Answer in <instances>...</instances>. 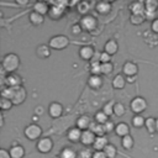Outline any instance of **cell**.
Returning <instances> with one entry per match:
<instances>
[{"label": "cell", "instance_id": "cell-48", "mask_svg": "<svg viewBox=\"0 0 158 158\" xmlns=\"http://www.w3.org/2000/svg\"><path fill=\"white\" fill-rule=\"evenodd\" d=\"M151 30H152L153 33H158V17H157L154 21H152V23H151Z\"/></svg>", "mask_w": 158, "mask_h": 158}, {"label": "cell", "instance_id": "cell-50", "mask_svg": "<svg viewBox=\"0 0 158 158\" xmlns=\"http://www.w3.org/2000/svg\"><path fill=\"white\" fill-rule=\"evenodd\" d=\"M42 109H43L42 106H37V107H36V114H37V115H41V114L43 112V110H42Z\"/></svg>", "mask_w": 158, "mask_h": 158}, {"label": "cell", "instance_id": "cell-15", "mask_svg": "<svg viewBox=\"0 0 158 158\" xmlns=\"http://www.w3.org/2000/svg\"><path fill=\"white\" fill-rule=\"evenodd\" d=\"M115 133L121 138L125 136H128L130 135V126L126 122H118V123H116Z\"/></svg>", "mask_w": 158, "mask_h": 158}, {"label": "cell", "instance_id": "cell-23", "mask_svg": "<svg viewBox=\"0 0 158 158\" xmlns=\"http://www.w3.org/2000/svg\"><path fill=\"white\" fill-rule=\"evenodd\" d=\"M118 49V44L115 40H109L104 46V52H106L110 56H114Z\"/></svg>", "mask_w": 158, "mask_h": 158}, {"label": "cell", "instance_id": "cell-2", "mask_svg": "<svg viewBox=\"0 0 158 158\" xmlns=\"http://www.w3.org/2000/svg\"><path fill=\"white\" fill-rule=\"evenodd\" d=\"M48 46L52 49H57V51L64 49V48H67L69 46V38L67 36H64V35H56V36L49 38Z\"/></svg>", "mask_w": 158, "mask_h": 158}, {"label": "cell", "instance_id": "cell-27", "mask_svg": "<svg viewBox=\"0 0 158 158\" xmlns=\"http://www.w3.org/2000/svg\"><path fill=\"white\" fill-rule=\"evenodd\" d=\"M109 144V141L105 136H101V137H96L94 144H93V148L95 151H104V148Z\"/></svg>", "mask_w": 158, "mask_h": 158}, {"label": "cell", "instance_id": "cell-3", "mask_svg": "<svg viewBox=\"0 0 158 158\" xmlns=\"http://www.w3.org/2000/svg\"><path fill=\"white\" fill-rule=\"evenodd\" d=\"M147 106H148V104H147L146 99L142 96H136L130 102V109L135 112V115H141L143 111H146Z\"/></svg>", "mask_w": 158, "mask_h": 158}, {"label": "cell", "instance_id": "cell-41", "mask_svg": "<svg viewBox=\"0 0 158 158\" xmlns=\"http://www.w3.org/2000/svg\"><path fill=\"white\" fill-rule=\"evenodd\" d=\"M94 152H91L89 148H83L78 152V158H93Z\"/></svg>", "mask_w": 158, "mask_h": 158}, {"label": "cell", "instance_id": "cell-33", "mask_svg": "<svg viewBox=\"0 0 158 158\" xmlns=\"http://www.w3.org/2000/svg\"><path fill=\"white\" fill-rule=\"evenodd\" d=\"M109 120H110L109 116H107L102 110H101V111H98V112L95 114V116H94V121L98 122V123H100V125H105Z\"/></svg>", "mask_w": 158, "mask_h": 158}, {"label": "cell", "instance_id": "cell-20", "mask_svg": "<svg viewBox=\"0 0 158 158\" xmlns=\"http://www.w3.org/2000/svg\"><path fill=\"white\" fill-rule=\"evenodd\" d=\"M51 49L52 48L48 44H40L37 47V49H36V54L41 59H46V58H48L51 56Z\"/></svg>", "mask_w": 158, "mask_h": 158}, {"label": "cell", "instance_id": "cell-45", "mask_svg": "<svg viewBox=\"0 0 158 158\" xmlns=\"http://www.w3.org/2000/svg\"><path fill=\"white\" fill-rule=\"evenodd\" d=\"M81 30H83V28H81L80 23H75V25H73V26H72V33H73V35H75V36H77V35H79V33L81 32Z\"/></svg>", "mask_w": 158, "mask_h": 158}, {"label": "cell", "instance_id": "cell-40", "mask_svg": "<svg viewBox=\"0 0 158 158\" xmlns=\"http://www.w3.org/2000/svg\"><path fill=\"white\" fill-rule=\"evenodd\" d=\"M112 70H114V65H112L111 62H109V63H102V64H101V74L109 75V74L112 73Z\"/></svg>", "mask_w": 158, "mask_h": 158}, {"label": "cell", "instance_id": "cell-21", "mask_svg": "<svg viewBox=\"0 0 158 158\" xmlns=\"http://www.w3.org/2000/svg\"><path fill=\"white\" fill-rule=\"evenodd\" d=\"M128 9L131 11V14H144L146 7H144V2L142 1H133L128 5Z\"/></svg>", "mask_w": 158, "mask_h": 158}, {"label": "cell", "instance_id": "cell-42", "mask_svg": "<svg viewBox=\"0 0 158 158\" xmlns=\"http://www.w3.org/2000/svg\"><path fill=\"white\" fill-rule=\"evenodd\" d=\"M89 4L86 2V1H81V2H79L78 4V12H80V14H83L84 16L85 15H88L86 12H88V10H89Z\"/></svg>", "mask_w": 158, "mask_h": 158}, {"label": "cell", "instance_id": "cell-18", "mask_svg": "<svg viewBox=\"0 0 158 158\" xmlns=\"http://www.w3.org/2000/svg\"><path fill=\"white\" fill-rule=\"evenodd\" d=\"M10 154H11V158H23V156H25V148L21 144L14 143L10 147Z\"/></svg>", "mask_w": 158, "mask_h": 158}, {"label": "cell", "instance_id": "cell-16", "mask_svg": "<svg viewBox=\"0 0 158 158\" xmlns=\"http://www.w3.org/2000/svg\"><path fill=\"white\" fill-rule=\"evenodd\" d=\"M81 133H83V131H81L80 128H78V127H72V128L68 131L67 136H68V139H69V141H72L73 143H77V142H80Z\"/></svg>", "mask_w": 158, "mask_h": 158}, {"label": "cell", "instance_id": "cell-30", "mask_svg": "<svg viewBox=\"0 0 158 158\" xmlns=\"http://www.w3.org/2000/svg\"><path fill=\"white\" fill-rule=\"evenodd\" d=\"M146 21V17H144V14H131V17H130V22L132 25H142L143 22Z\"/></svg>", "mask_w": 158, "mask_h": 158}, {"label": "cell", "instance_id": "cell-13", "mask_svg": "<svg viewBox=\"0 0 158 158\" xmlns=\"http://www.w3.org/2000/svg\"><path fill=\"white\" fill-rule=\"evenodd\" d=\"M63 15H64V7L58 6V5H54V4H53L51 7H49L48 16H49V19H51V20L57 21V20H59V19H60Z\"/></svg>", "mask_w": 158, "mask_h": 158}, {"label": "cell", "instance_id": "cell-44", "mask_svg": "<svg viewBox=\"0 0 158 158\" xmlns=\"http://www.w3.org/2000/svg\"><path fill=\"white\" fill-rule=\"evenodd\" d=\"M100 63L102 64V63H109L110 60H111V56L110 54H107L106 52H101L100 53Z\"/></svg>", "mask_w": 158, "mask_h": 158}, {"label": "cell", "instance_id": "cell-39", "mask_svg": "<svg viewBox=\"0 0 158 158\" xmlns=\"http://www.w3.org/2000/svg\"><path fill=\"white\" fill-rule=\"evenodd\" d=\"M12 105H14V104H12V101H11L10 99H6V98H1V99H0V109H1L2 111L10 110Z\"/></svg>", "mask_w": 158, "mask_h": 158}, {"label": "cell", "instance_id": "cell-35", "mask_svg": "<svg viewBox=\"0 0 158 158\" xmlns=\"http://www.w3.org/2000/svg\"><path fill=\"white\" fill-rule=\"evenodd\" d=\"M126 114V107L122 102H115V106H114V115L117 116V117H121Z\"/></svg>", "mask_w": 158, "mask_h": 158}, {"label": "cell", "instance_id": "cell-9", "mask_svg": "<svg viewBox=\"0 0 158 158\" xmlns=\"http://www.w3.org/2000/svg\"><path fill=\"white\" fill-rule=\"evenodd\" d=\"M96 19L94 17V16H91V15H85V16H83L81 17V20H80V26H81V28L83 30H85V31H91V30H94L95 27H96Z\"/></svg>", "mask_w": 158, "mask_h": 158}, {"label": "cell", "instance_id": "cell-49", "mask_svg": "<svg viewBox=\"0 0 158 158\" xmlns=\"http://www.w3.org/2000/svg\"><path fill=\"white\" fill-rule=\"evenodd\" d=\"M93 158H107L106 154L104 153V151H94Z\"/></svg>", "mask_w": 158, "mask_h": 158}, {"label": "cell", "instance_id": "cell-29", "mask_svg": "<svg viewBox=\"0 0 158 158\" xmlns=\"http://www.w3.org/2000/svg\"><path fill=\"white\" fill-rule=\"evenodd\" d=\"M144 127L147 128L148 133H151V135H153L154 132H157V118H154V117H148V118H146V125H144Z\"/></svg>", "mask_w": 158, "mask_h": 158}, {"label": "cell", "instance_id": "cell-5", "mask_svg": "<svg viewBox=\"0 0 158 158\" xmlns=\"http://www.w3.org/2000/svg\"><path fill=\"white\" fill-rule=\"evenodd\" d=\"M122 73L126 77V79H135L138 74V65L132 60H127L122 65Z\"/></svg>", "mask_w": 158, "mask_h": 158}, {"label": "cell", "instance_id": "cell-32", "mask_svg": "<svg viewBox=\"0 0 158 158\" xmlns=\"http://www.w3.org/2000/svg\"><path fill=\"white\" fill-rule=\"evenodd\" d=\"M104 153L106 154L107 158H116V156H117V148L115 147V144L109 143V144L104 148Z\"/></svg>", "mask_w": 158, "mask_h": 158}, {"label": "cell", "instance_id": "cell-38", "mask_svg": "<svg viewBox=\"0 0 158 158\" xmlns=\"http://www.w3.org/2000/svg\"><path fill=\"white\" fill-rule=\"evenodd\" d=\"M90 73H91V75H100L101 74V63L100 62H91Z\"/></svg>", "mask_w": 158, "mask_h": 158}, {"label": "cell", "instance_id": "cell-24", "mask_svg": "<svg viewBox=\"0 0 158 158\" xmlns=\"http://www.w3.org/2000/svg\"><path fill=\"white\" fill-rule=\"evenodd\" d=\"M88 85L91 89H99L102 85V78L100 75H90L88 79Z\"/></svg>", "mask_w": 158, "mask_h": 158}, {"label": "cell", "instance_id": "cell-17", "mask_svg": "<svg viewBox=\"0 0 158 158\" xmlns=\"http://www.w3.org/2000/svg\"><path fill=\"white\" fill-rule=\"evenodd\" d=\"M126 83H127V79L123 74H116L112 79V86H114V89H117V90L123 89Z\"/></svg>", "mask_w": 158, "mask_h": 158}, {"label": "cell", "instance_id": "cell-1", "mask_svg": "<svg viewBox=\"0 0 158 158\" xmlns=\"http://www.w3.org/2000/svg\"><path fill=\"white\" fill-rule=\"evenodd\" d=\"M21 64V60H20V57L16 54V53H7L2 58V62H1V69L5 70L7 74L10 73H15Z\"/></svg>", "mask_w": 158, "mask_h": 158}, {"label": "cell", "instance_id": "cell-14", "mask_svg": "<svg viewBox=\"0 0 158 158\" xmlns=\"http://www.w3.org/2000/svg\"><path fill=\"white\" fill-rule=\"evenodd\" d=\"M93 121H94V120H91L88 115H81V116L77 120V127L80 128L81 131L89 130V127H90V125H91Z\"/></svg>", "mask_w": 158, "mask_h": 158}, {"label": "cell", "instance_id": "cell-26", "mask_svg": "<svg viewBox=\"0 0 158 158\" xmlns=\"http://www.w3.org/2000/svg\"><path fill=\"white\" fill-rule=\"evenodd\" d=\"M95 10L101 14V15H105V14H109V11L111 10V4L109 1H99L96 5H95Z\"/></svg>", "mask_w": 158, "mask_h": 158}, {"label": "cell", "instance_id": "cell-12", "mask_svg": "<svg viewBox=\"0 0 158 158\" xmlns=\"http://www.w3.org/2000/svg\"><path fill=\"white\" fill-rule=\"evenodd\" d=\"M95 49L91 47V46H83L80 49H79V56L81 59L84 60H93L94 56H95Z\"/></svg>", "mask_w": 158, "mask_h": 158}, {"label": "cell", "instance_id": "cell-34", "mask_svg": "<svg viewBox=\"0 0 158 158\" xmlns=\"http://www.w3.org/2000/svg\"><path fill=\"white\" fill-rule=\"evenodd\" d=\"M146 125V118L142 115H135L132 117V126L136 128H141Z\"/></svg>", "mask_w": 158, "mask_h": 158}, {"label": "cell", "instance_id": "cell-28", "mask_svg": "<svg viewBox=\"0 0 158 158\" xmlns=\"http://www.w3.org/2000/svg\"><path fill=\"white\" fill-rule=\"evenodd\" d=\"M60 158H78V152L73 147H64L60 153Z\"/></svg>", "mask_w": 158, "mask_h": 158}, {"label": "cell", "instance_id": "cell-51", "mask_svg": "<svg viewBox=\"0 0 158 158\" xmlns=\"http://www.w3.org/2000/svg\"><path fill=\"white\" fill-rule=\"evenodd\" d=\"M157 132H158V117H157Z\"/></svg>", "mask_w": 158, "mask_h": 158}, {"label": "cell", "instance_id": "cell-6", "mask_svg": "<svg viewBox=\"0 0 158 158\" xmlns=\"http://www.w3.org/2000/svg\"><path fill=\"white\" fill-rule=\"evenodd\" d=\"M26 96H27V93H26L25 88H23L22 85H20V86L14 88V90H12V96H11V101H12L14 105H20V104H22V102L25 101Z\"/></svg>", "mask_w": 158, "mask_h": 158}, {"label": "cell", "instance_id": "cell-11", "mask_svg": "<svg viewBox=\"0 0 158 158\" xmlns=\"http://www.w3.org/2000/svg\"><path fill=\"white\" fill-rule=\"evenodd\" d=\"M95 139H96L95 133H94L93 131H90V130H85V131H83V133H81L80 143L88 147V146H93L94 142H95Z\"/></svg>", "mask_w": 158, "mask_h": 158}, {"label": "cell", "instance_id": "cell-7", "mask_svg": "<svg viewBox=\"0 0 158 158\" xmlns=\"http://www.w3.org/2000/svg\"><path fill=\"white\" fill-rule=\"evenodd\" d=\"M22 83V78L16 73H10L5 78H2V85L6 84L9 88H16L20 86Z\"/></svg>", "mask_w": 158, "mask_h": 158}, {"label": "cell", "instance_id": "cell-47", "mask_svg": "<svg viewBox=\"0 0 158 158\" xmlns=\"http://www.w3.org/2000/svg\"><path fill=\"white\" fill-rule=\"evenodd\" d=\"M0 158H11L10 151H7V149H5V148H1V149H0Z\"/></svg>", "mask_w": 158, "mask_h": 158}, {"label": "cell", "instance_id": "cell-36", "mask_svg": "<svg viewBox=\"0 0 158 158\" xmlns=\"http://www.w3.org/2000/svg\"><path fill=\"white\" fill-rule=\"evenodd\" d=\"M144 7H146V11H148V12H157L158 1H156V0H146L144 1Z\"/></svg>", "mask_w": 158, "mask_h": 158}, {"label": "cell", "instance_id": "cell-37", "mask_svg": "<svg viewBox=\"0 0 158 158\" xmlns=\"http://www.w3.org/2000/svg\"><path fill=\"white\" fill-rule=\"evenodd\" d=\"M114 106H115V101H114V100H110L109 102H106V104L102 106V111L110 117L111 115H114Z\"/></svg>", "mask_w": 158, "mask_h": 158}, {"label": "cell", "instance_id": "cell-46", "mask_svg": "<svg viewBox=\"0 0 158 158\" xmlns=\"http://www.w3.org/2000/svg\"><path fill=\"white\" fill-rule=\"evenodd\" d=\"M156 14H157V12H148V11H144V17H146V20H152V21H154V20L157 19Z\"/></svg>", "mask_w": 158, "mask_h": 158}, {"label": "cell", "instance_id": "cell-19", "mask_svg": "<svg viewBox=\"0 0 158 158\" xmlns=\"http://www.w3.org/2000/svg\"><path fill=\"white\" fill-rule=\"evenodd\" d=\"M49 7L51 6L46 1H37V2L33 4V11H36V12L43 15V16L49 12Z\"/></svg>", "mask_w": 158, "mask_h": 158}, {"label": "cell", "instance_id": "cell-4", "mask_svg": "<svg viewBox=\"0 0 158 158\" xmlns=\"http://www.w3.org/2000/svg\"><path fill=\"white\" fill-rule=\"evenodd\" d=\"M23 133H25L26 138H28V139H31V141H36V139H38V138L41 137V135H42V128H41V126L37 125V123H30L28 126L25 127Z\"/></svg>", "mask_w": 158, "mask_h": 158}, {"label": "cell", "instance_id": "cell-8", "mask_svg": "<svg viewBox=\"0 0 158 158\" xmlns=\"http://www.w3.org/2000/svg\"><path fill=\"white\" fill-rule=\"evenodd\" d=\"M37 151L41 152V153H48L52 151L53 148V141L49 138V137H43V138H40L37 141Z\"/></svg>", "mask_w": 158, "mask_h": 158}, {"label": "cell", "instance_id": "cell-25", "mask_svg": "<svg viewBox=\"0 0 158 158\" xmlns=\"http://www.w3.org/2000/svg\"><path fill=\"white\" fill-rule=\"evenodd\" d=\"M89 130H90V131H93V132L95 133V136H96V137L105 136V133H106V131H105V128H104V125H100V123H98V122H95V121H93V122H91V125H90Z\"/></svg>", "mask_w": 158, "mask_h": 158}, {"label": "cell", "instance_id": "cell-43", "mask_svg": "<svg viewBox=\"0 0 158 158\" xmlns=\"http://www.w3.org/2000/svg\"><path fill=\"white\" fill-rule=\"evenodd\" d=\"M115 127H116V125L114 123V121H112V120H109V121L104 125V128H105L106 133H110V132L115 131Z\"/></svg>", "mask_w": 158, "mask_h": 158}, {"label": "cell", "instance_id": "cell-10", "mask_svg": "<svg viewBox=\"0 0 158 158\" xmlns=\"http://www.w3.org/2000/svg\"><path fill=\"white\" fill-rule=\"evenodd\" d=\"M48 114L53 118H57V117L62 116V114H63V105L57 102V101L51 102L49 106H48Z\"/></svg>", "mask_w": 158, "mask_h": 158}, {"label": "cell", "instance_id": "cell-31", "mask_svg": "<svg viewBox=\"0 0 158 158\" xmlns=\"http://www.w3.org/2000/svg\"><path fill=\"white\" fill-rule=\"evenodd\" d=\"M133 144H135V141H133V137H132L131 135L125 136V137L121 138V146H122L125 149H128V151L132 149Z\"/></svg>", "mask_w": 158, "mask_h": 158}, {"label": "cell", "instance_id": "cell-22", "mask_svg": "<svg viewBox=\"0 0 158 158\" xmlns=\"http://www.w3.org/2000/svg\"><path fill=\"white\" fill-rule=\"evenodd\" d=\"M28 19H30V22L32 25H35V26H40V25H42L44 22V16L38 14V12H36V11H33V10L30 12Z\"/></svg>", "mask_w": 158, "mask_h": 158}]
</instances>
